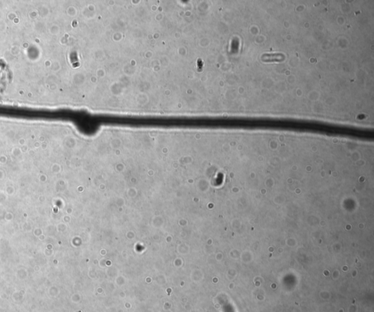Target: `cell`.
<instances>
[{"instance_id": "1", "label": "cell", "mask_w": 374, "mask_h": 312, "mask_svg": "<svg viewBox=\"0 0 374 312\" xmlns=\"http://www.w3.org/2000/svg\"><path fill=\"white\" fill-rule=\"evenodd\" d=\"M285 56L281 53H271V54H264L262 56V60L263 61H278L284 59Z\"/></svg>"}]
</instances>
